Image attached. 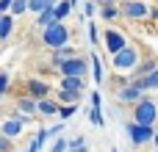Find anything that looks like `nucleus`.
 Segmentation results:
<instances>
[{"label": "nucleus", "mask_w": 158, "mask_h": 152, "mask_svg": "<svg viewBox=\"0 0 158 152\" xmlns=\"http://www.w3.org/2000/svg\"><path fill=\"white\" fill-rule=\"evenodd\" d=\"M139 61H142V50H139L136 44H128V47H122L117 55H111V69H114V75L131 78V72L139 66Z\"/></svg>", "instance_id": "f257e3e1"}, {"label": "nucleus", "mask_w": 158, "mask_h": 152, "mask_svg": "<svg viewBox=\"0 0 158 152\" xmlns=\"http://www.w3.org/2000/svg\"><path fill=\"white\" fill-rule=\"evenodd\" d=\"M69 28H67V22H50L44 30H42V36H39V44L44 47V50H58V47H64V44H69Z\"/></svg>", "instance_id": "f03ea898"}, {"label": "nucleus", "mask_w": 158, "mask_h": 152, "mask_svg": "<svg viewBox=\"0 0 158 152\" xmlns=\"http://www.w3.org/2000/svg\"><path fill=\"white\" fill-rule=\"evenodd\" d=\"M36 116H19V114H6L3 119H0V136H6V138H11V141H17V138H22L25 136V127L33 122Z\"/></svg>", "instance_id": "7ed1b4c3"}, {"label": "nucleus", "mask_w": 158, "mask_h": 152, "mask_svg": "<svg viewBox=\"0 0 158 152\" xmlns=\"http://www.w3.org/2000/svg\"><path fill=\"white\" fill-rule=\"evenodd\" d=\"M89 72H92V66H89V58L86 55H72V58H67V61H61L58 66H56V75L58 78H89Z\"/></svg>", "instance_id": "20e7f679"}, {"label": "nucleus", "mask_w": 158, "mask_h": 152, "mask_svg": "<svg viewBox=\"0 0 158 152\" xmlns=\"http://www.w3.org/2000/svg\"><path fill=\"white\" fill-rule=\"evenodd\" d=\"M131 122H136V125H153L156 127V122H158V102H153L147 94L133 105V119Z\"/></svg>", "instance_id": "39448f33"}, {"label": "nucleus", "mask_w": 158, "mask_h": 152, "mask_svg": "<svg viewBox=\"0 0 158 152\" xmlns=\"http://www.w3.org/2000/svg\"><path fill=\"white\" fill-rule=\"evenodd\" d=\"M100 44L106 47V53H108V55H117V53H119L122 47H128L131 42H128V36H125L119 28H111V25H108V28L100 33Z\"/></svg>", "instance_id": "423d86ee"}, {"label": "nucleus", "mask_w": 158, "mask_h": 152, "mask_svg": "<svg viewBox=\"0 0 158 152\" xmlns=\"http://www.w3.org/2000/svg\"><path fill=\"white\" fill-rule=\"evenodd\" d=\"M22 94L39 102V100H44V97H53V86H50L44 78H28V80L22 83Z\"/></svg>", "instance_id": "0eeeda50"}, {"label": "nucleus", "mask_w": 158, "mask_h": 152, "mask_svg": "<svg viewBox=\"0 0 158 152\" xmlns=\"http://www.w3.org/2000/svg\"><path fill=\"white\" fill-rule=\"evenodd\" d=\"M119 17L136 22V19H147L150 17V6L144 0H119Z\"/></svg>", "instance_id": "6e6552de"}, {"label": "nucleus", "mask_w": 158, "mask_h": 152, "mask_svg": "<svg viewBox=\"0 0 158 152\" xmlns=\"http://www.w3.org/2000/svg\"><path fill=\"white\" fill-rule=\"evenodd\" d=\"M153 136H156V127H153V125L128 122V138H131L133 147H147V144H153Z\"/></svg>", "instance_id": "1a4fd4ad"}, {"label": "nucleus", "mask_w": 158, "mask_h": 152, "mask_svg": "<svg viewBox=\"0 0 158 152\" xmlns=\"http://www.w3.org/2000/svg\"><path fill=\"white\" fill-rule=\"evenodd\" d=\"M142 97H144V94H142V91H139L133 83H128V86L117 89V102H122V105H131V108H133V105H136Z\"/></svg>", "instance_id": "9d476101"}, {"label": "nucleus", "mask_w": 158, "mask_h": 152, "mask_svg": "<svg viewBox=\"0 0 158 152\" xmlns=\"http://www.w3.org/2000/svg\"><path fill=\"white\" fill-rule=\"evenodd\" d=\"M14 111H17L19 116H36V100H31V97H25V94H17Z\"/></svg>", "instance_id": "9b49d317"}, {"label": "nucleus", "mask_w": 158, "mask_h": 152, "mask_svg": "<svg viewBox=\"0 0 158 152\" xmlns=\"http://www.w3.org/2000/svg\"><path fill=\"white\" fill-rule=\"evenodd\" d=\"M58 100L56 97H44L36 102V116H58Z\"/></svg>", "instance_id": "f8f14e48"}, {"label": "nucleus", "mask_w": 158, "mask_h": 152, "mask_svg": "<svg viewBox=\"0 0 158 152\" xmlns=\"http://www.w3.org/2000/svg\"><path fill=\"white\" fill-rule=\"evenodd\" d=\"M156 69H158V58H142L139 66L131 72V80H136V78H147V75L156 72Z\"/></svg>", "instance_id": "ddd939ff"}, {"label": "nucleus", "mask_w": 158, "mask_h": 152, "mask_svg": "<svg viewBox=\"0 0 158 152\" xmlns=\"http://www.w3.org/2000/svg\"><path fill=\"white\" fill-rule=\"evenodd\" d=\"M72 55H78V50H75L72 44H64V47H58V50H50V64H53V69H56L61 61L72 58Z\"/></svg>", "instance_id": "4468645a"}, {"label": "nucleus", "mask_w": 158, "mask_h": 152, "mask_svg": "<svg viewBox=\"0 0 158 152\" xmlns=\"http://www.w3.org/2000/svg\"><path fill=\"white\" fill-rule=\"evenodd\" d=\"M58 89L64 91H86V78H58Z\"/></svg>", "instance_id": "2eb2a0df"}, {"label": "nucleus", "mask_w": 158, "mask_h": 152, "mask_svg": "<svg viewBox=\"0 0 158 152\" xmlns=\"http://www.w3.org/2000/svg\"><path fill=\"white\" fill-rule=\"evenodd\" d=\"M89 66H92V78H94V83L100 86V83L106 80V66H103V61H100V55H97V53H92V55H89Z\"/></svg>", "instance_id": "dca6fc26"}, {"label": "nucleus", "mask_w": 158, "mask_h": 152, "mask_svg": "<svg viewBox=\"0 0 158 152\" xmlns=\"http://www.w3.org/2000/svg\"><path fill=\"white\" fill-rule=\"evenodd\" d=\"M14 22H17V19H14L11 14H0V44L14 33Z\"/></svg>", "instance_id": "f3484780"}, {"label": "nucleus", "mask_w": 158, "mask_h": 152, "mask_svg": "<svg viewBox=\"0 0 158 152\" xmlns=\"http://www.w3.org/2000/svg\"><path fill=\"white\" fill-rule=\"evenodd\" d=\"M69 14H72V3H69V0H58V3L53 6V17H56V22H64Z\"/></svg>", "instance_id": "a211bd4d"}, {"label": "nucleus", "mask_w": 158, "mask_h": 152, "mask_svg": "<svg viewBox=\"0 0 158 152\" xmlns=\"http://www.w3.org/2000/svg\"><path fill=\"white\" fill-rule=\"evenodd\" d=\"M89 122L94 127H106V116H103V105H92L89 108Z\"/></svg>", "instance_id": "6ab92c4d"}, {"label": "nucleus", "mask_w": 158, "mask_h": 152, "mask_svg": "<svg viewBox=\"0 0 158 152\" xmlns=\"http://www.w3.org/2000/svg\"><path fill=\"white\" fill-rule=\"evenodd\" d=\"M97 11H100V19H103V22L119 19V6H103V8H97Z\"/></svg>", "instance_id": "aec40b11"}, {"label": "nucleus", "mask_w": 158, "mask_h": 152, "mask_svg": "<svg viewBox=\"0 0 158 152\" xmlns=\"http://www.w3.org/2000/svg\"><path fill=\"white\" fill-rule=\"evenodd\" d=\"M50 22H56V17H53V8H44L42 14H36V28H39V30H44Z\"/></svg>", "instance_id": "412c9836"}, {"label": "nucleus", "mask_w": 158, "mask_h": 152, "mask_svg": "<svg viewBox=\"0 0 158 152\" xmlns=\"http://www.w3.org/2000/svg\"><path fill=\"white\" fill-rule=\"evenodd\" d=\"M44 8H53V3L50 0H28V11L36 17V14H42Z\"/></svg>", "instance_id": "4be33fe9"}, {"label": "nucleus", "mask_w": 158, "mask_h": 152, "mask_svg": "<svg viewBox=\"0 0 158 152\" xmlns=\"http://www.w3.org/2000/svg\"><path fill=\"white\" fill-rule=\"evenodd\" d=\"M67 152H89V147H86V138H83V136H75V138L67 144Z\"/></svg>", "instance_id": "5701e85b"}, {"label": "nucleus", "mask_w": 158, "mask_h": 152, "mask_svg": "<svg viewBox=\"0 0 158 152\" xmlns=\"http://www.w3.org/2000/svg\"><path fill=\"white\" fill-rule=\"evenodd\" d=\"M78 111H81V105H75V102H72V105H61V108H58V119L67 122V119H72Z\"/></svg>", "instance_id": "b1692460"}, {"label": "nucleus", "mask_w": 158, "mask_h": 152, "mask_svg": "<svg viewBox=\"0 0 158 152\" xmlns=\"http://www.w3.org/2000/svg\"><path fill=\"white\" fill-rule=\"evenodd\" d=\"M14 19L17 17H22V14H28V0H11V11H8Z\"/></svg>", "instance_id": "393cba45"}, {"label": "nucleus", "mask_w": 158, "mask_h": 152, "mask_svg": "<svg viewBox=\"0 0 158 152\" xmlns=\"http://www.w3.org/2000/svg\"><path fill=\"white\" fill-rule=\"evenodd\" d=\"M8 91H11V78L6 69H0V97H6Z\"/></svg>", "instance_id": "a878e982"}, {"label": "nucleus", "mask_w": 158, "mask_h": 152, "mask_svg": "<svg viewBox=\"0 0 158 152\" xmlns=\"http://www.w3.org/2000/svg\"><path fill=\"white\" fill-rule=\"evenodd\" d=\"M94 14H97V3H94V0H86V3H83V22L92 19Z\"/></svg>", "instance_id": "bb28decb"}, {"label": "nucleus", "mask_w": 158, "mask_h": 152, "mask_svg": "<svg viewBox=\"0 0 158 152\" xmlns=\"http://www.w3.org/2000/svg\"><path fill=\"white\" fill-rule=\"evenodd\" d=\"M86 30H89V42H92V44H100V30H97V25H94V22H86Z\"/></svg>", "instance_id": "cd10ccee"}, {"label": "nucleus", "mask_w": 158, "mask_h": 152, "mask_svg": "<svg viewBox=\"0 0 158 152\" xmlns=\"http://www.w3.org/2000/svg\"><path fill=\"white\" fill-rule=\"evenodd\" d=\"M33 141H36V144H39V150H42V147H44V144L50 141V130H47V127H42V130H39V133L33 136Z\"/></svg>", "instance_id": "c85d7f7f"}, {"label": "nucleus", "mask_w": 158, "mask_h": 152, "mask_svg": "<svg viewBox=\"0 0 158 152\" xmlns=\"http://www.w3.org/2000/svg\"><path fill=\"white\" fill-rule=\"evenodd\" d=\"M67 144H69V141H67L64 136H58V138H56V144H53V150H50V152H67Z\"/></svg>", "instance_id": "c756f323"}, {"label": "nucleus", "mask_w": 158, "mask_h": 152, "mask_svg": "<svg viewBox=\"0 0 158 152\" xmlns=\"http://www.w3.org/2000/svg\"><path fill=\"white\" fill-rule=\"evenodd\" d=\"M0 152H14V141L6 138V136H0Z\"/></svg>", "instance_id": "7c9ffc66"}, {"label": "nucleus", "mask_w": 158, "mask_h": 152, "mask_svg": "<svg viewBox=\"0 0 158 152\" xmlns=\"http://www.w3.org/2000/svg\"><path fill=\"white\" fill-rule=\"evenodd\" d=\"M147 86H150V91H158V69L147 75Z\"/></svg>", "instance_id": "2f4dec72"}, {"label": "nucleus", "mask_w": 158, "mask_h": 152, "mask_svg": "<svg viewBox=\"0 0 158 152\" xmlns=\"http://www.w3.org/2000/svg\"><path fill=\"white\" fill-rule=\"evenodd\" d=\"M64 125H67V122H58V125H53V127H47V130H50V138H58V136L64 133Z\"/></svg>", "instance_id": "473e14b6"}, {"label": "nucleus", "mask_w": 158, "mask_h": 152, "mask_svg": "<svg viewBox=\"0 0 158 152\" xmlns=\"http://www.w3.org/2000/svg\"><path fill=\"white\" fill-rule=\"evenodd\" d=\"M11 11V0H0V14H8Z\"/></svg>", "instance_id": "72a5a7b5"}, {"label": "nucleus", "mask_w": 158, "mask_h": 152, "mask_svg": "<svg viewBox=\"0 0 158 152\" xmlns=\"http://www.w3.org/2000/svg\"><path fill=\"white\" fill-rule=\"evenodd\" d=\"M97 3V8H103V6H119V0H94Z\"/></svg>", "instance_id": "f704fd0d"}, {"label": "nucleus", "mask_w": 158, "mask_h": 152, "mask_svg": "<svg viewBox=\"0 0 158 152\" xmlns=\"http://www.w3.org/2000/svg\"><path fill=\"white\" fill-rule=\"evenodd\" d=\"M22 152H39V144H36V141H31V144H28V150H22Z\"/></svg>", "instance_id": "c9c22d12"}, {"label": "nucleus", "mask_w": 158, "mask_h": 152, "mask_svg": "<svg viewBox=\"0 0 158 152\" xmlns=\"http://www.w3.org/2000/svg\"><path fill=\"white\" fill-rule=\"evenodd\" d=\"M150 19H158V6H153V8H150Z\"/></svg>", "instance_id": "e433bc0d"}, {"label": "nucleus", "mask_w": 158, "mask_h": 152, "mask_svg": "<svg viewBox=\"0 0 158 152\" xmlns=\"http://www.w3.org/2000/svg\"><path fill=\"white\" fill-rule=\"evenodd\" d=\"M153 150H158V130H156V136H153Z\"/></svg>", "instance_id": "4c0bfd02"}, {"label": "nucleus", "mask_w": 158, "mask_h": 152, "mask_svg": "<svg viewBox=\"0 0 158 152\" xmlns=\"http://www.w3.org/2000/svg\"><path fill=\"white\" fill-rule=\"evenodd\" d=\"M50 3H53V6H56V3H58V0H50Z\"/></svg>", "instance_id": "58836bf2"}, {"label": "nucleus", "mask_w": 158, "mask_h": 152, "mask_svg": "<svg viewBox=\"0 0 158 152\" xmlns=\"http://www.w3.org/2000/svg\"><path fill=\"white\" fill-rule=\"evenodd\" d=\"M153 152H158V150H153Z\"/></svg>", "instance_id": "ea45409f"}]
</instances>
